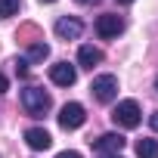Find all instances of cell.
<instances>
[{
  "instance_id": "cell-1",
  "label": "cell",
  "mask_w": 158,
  "mask_h": 158,
  "mask_svg": "<svg viewBox=\"0 0 158 158\" xmlns=\"http://www.w3.org/2000/svg\"><path fill=\"white\" fill-rule=\"evenodd\" d=\"M22 109H25V115H31V118H44V115L53 109V96H50L44 87H25V90H22Z\"/></svg>"
},
{
  "instance_id": "cell-2",
  "label": "cell",
  "mask_w": 158,
  "mask_h": 158,
  "mask_svg": "<svg viewBox=\"0 0 158 158\" xmlns=\"http://www.w3.org/2000/svg\"><path fill=\"white\" fill-rule=\"evenodd\" d=\"M112 121H115V127H121V130L139 127V121H143L139 102H136V99H121V102L112 109Z\"/></svg>"
},
{
  "instance_id": "cell-3",
  "label": "cell",
  "mask_w": 158,
  "mask_h": 158,
  "mask_svg": "<svg viewBox=\"0 0 158 158\" xmlns=\"http://www.w3.org/2000/svg\"><path fill=\"white\" fill-rule=\"evenodd\" d=\"M90 93L96 102H115L118 96V77L115 74H96L93 84H90Z\"/></svg>"
},
{
  "instance_id": "cell-4",
  "label": "cell",
  "mask_w": 158,
  "mask_h": 158,
  "mask_svg": "<svg viewBox=\"0 0 158 158\" xmlns=\"http://www.w3.org/2000/svg\"><path fill=\"white\" fill-rule=\"evenodd\" d=\"M84 121H87V112L81 102H65L59 109V127L62 130H77V127H84Z\"/></svg>"
},
{
  "instance_id": "cell-5",
  "label": "cell",
  "mask_w": 158,
  "mask_h": 158,
  "mask_svg": "<svg viewBox=\"0 0 158 158\" xmlns=\"http://www.w3.org/2000/svg\"><path fill=\"white\" fill-rule=\"evenodd\" d=\"M121 31H124V19H121V16L102 13V16L96 19V34H99L102 40H112V37H118Z\"/></svg>"
},
{
  "instance_id": "cell-6",
  "label": "cell",
  "mask_w": 158,
  "mask_h": 158,
  "mask_svg": "<svg viewBox=\"0 0 158 158\" xmlns=\"http://www.w3.org/2000/svg\"><path fill=\"white\" fill-rule=\"evenodd\" d=\"M50 81H53L56 87H71V84L77 81V68H74L71 62H53V65H50Z\"/></svg>"
},
{
  "instance_id": "cell-7",
  "label": "cell",
  "mask_w": 158,
  "mask_h": 158,
  "mask_svg": "<svg viewBox=\"0 0 158 158\" xmlns=\"http://www.w3.org/2000/svg\"><path fill=\"white\" fill-rule=\"evenodd\" d=\"M124 143H127V139H124L121 133H115V130H112V133H102L99 139H93V149H96L99 155H121Z\"/></svg>"
},
{
  "instance_id": "cell-8",
  "label": "cell",
  "mask_w": 158,
  "mask_h": 158,
  "mask_svg": "<svg viewBox=\"0 0 158 158\" xmlns=\"http://www.w3.org/2000/svg\"><path fill=\"white\" fill-rule=\"evenodd\" d=\"M56 34H59L62 40H77V37L84 34V22L74 19V16H62V19L56 22Z\"/></svg>"
},
{
  "instance_id": "cell-9",
  "label": "cell",
  "mask_w": 158,
  "mask_h": 158,
  "mask_svg": "<svg viewBox=\"0 0 158 158\" xmlns=\"http://www.w3.org/2000/svg\"><path fill=\"white\" fill-rule=\"evenodd\" d=\"M25 143H28V149L44 152V149H50V146H53V136H50L44 127H28V130H25Z\"/></svg>"
},
{
  "instance_id": "cell-10",
  "label": "cell",
  "mask_w": 158,
  "mask_h": 158,
  "mask_svg": "<svg viewBox=\"0 0 158 158\" xmlns=\"http://www.w3.org/2000/svg\"><path fill=\"white\" fill-rule=\"evenodd\" d=\"M106 59V53L99 50V47H93V44H84L81 50H77V65L81 68H93V65H99Z\"/></svg>"
},
{
  "instance_id": "cell-11",
  "label": "cell",
  "mask_w": 158,
  "mask_h": 158,
  "mask_svg": "<svg viewBox=\"0 0 158 158\" xmlns=\"http://www.w3.org/2000/svg\"><path fill=\"white\" fill-rule=\"evenodd\" d=\"M136 155L139 158H158V139H149V136L136 139Z\"/></svg>"
},
{
  "instance_id": "cell-12",
  "label": "cell",
  "mask_w": 158,
  "mask_h": 158,
  "mask_svg": "<svg viewBox=\"0 0 158 158\" xmlns=\"http://www.w3.org/2000/svg\"><path fill=\"white\" fill-rule=\"evenodd\" d=\"M50 56V47L44 44V40H37V44H31L28 47V53H25V62H44Z\"/></svg>"
},
{
  "instance_id": "cell-13",
  "label": "cell",
  "mask_w": 158,
  "mask_h": 158,
  "mask_svg": "<svg viewBox=\"0 0 158 158\" xmlns=\"http://www.w3.org/2000/svg\"><path fill=\"white\" fill-rule=\"evenodd\" d=\"M19 6H22V0H0V19L16 16V13H19Z\"/></svg>"
},
{
  "instance_id": "cell-14",
  "label": "cell",
  "mask_w": 158,
  "mask_h": 158,
  "mask_svg": "<svg viewBox=\"0 0 158 158\" xmlns=\"http://www.w3.org/2000/svg\"><path fill=\"white\" fill-rule=\"evenodd\" d=\"M16 74H19V77L28 74V62H25V59H16Z\"/></svg>"
},
{
  "instance_id": "cell-15",
  "label": "cell",
  "mask_w": 158,
  "mask_h": 158,
  "mask_svg": "<svg viewBox=\"0 0 158 158\" xmlns=\"http://www.w3.org/2000/svg\"><path fill=\"white\" fill-rule=\"evenodd\" d=\"M56 158H84V155H81V152H74V149H65V152H59Z\"/></svg>"
},
{
  "instance_id": "cell-16",
  "label": "cell",
  "mask_w": 158,
  "mask_h": 158,
  "mask_svg": "<svg viewBox=\"0 0 158 158\" xmlns=\"http://www.w3.org/2000/svg\"><path fill=\"white\" fill-rule=\"evenodd\" d=\"M6 90H10V81H6V74H3V71H0V96H3Z\"/></svg>"
},
{
  "instance_id": "cell-17",
  "label": "cell",
  "mask_w": 158,
  "mask_h": 158,
  "mask_svg": "<svg viewBox=\"0 0 158 158\" xmlns=\"http://www.w3.org/2000/svg\"><path fill=\"white\" fill-rule=\"evenodd\" d=\"M149 124H152V130H158V109L149 115Z\"/></svg>"
},
{
  "instance_id": "cell-18",
  "label": "cell",
  "mask_w": 158,
  "mask_h": 158,
  "mask_svg": "<svg viewBox=\"0 0 158 158\" xmlns=\"http://www.w3.org/2000/svg\"><path fill=\"white\" fill-rule=\"evenodd\" d=\"M77 3H84V6H96L99 0H77Z\"/></svg>"
},
{
  "instance_id": "cell-19",
  "label": "cell",
  "mask_w": 158,
  "mask_h": 158,
  "mask_svg": "<svg viewBox=\"0 0 158 158\" xmlns=\"http://www.w3.org/2000/svg\"><path fill=\"white\" fill-rule=\"evenodd\" d=\"M115 3H121V6H130V3H133V0H115Z\"/></svg>"
},
{
  "instance_id": "cell-20",
  "label": "cell",
  "mask_w": 158,
  "mask_h": 158,
  "mask_svg": "<svg viewBox=\"0 0 158 158\" xmlns=\"http://www.w3.org/2000/svg\"><path fill=\"white\" fill-rule=\"evenodd\" d=\"M99 158H121V155H99Z\"/></svg>"
},
{
  "instance_id": "cell-21",
  "label": "cell",
  "mask_w": 158,
  "mask_h": 158,
  "mask_svg": "<svg viewBox=\"0 0 158 158\" xmlns=\"http://www.w3.org/2000/svg\"><path fill=\"white\" fill-rule=\"evenodd\" d=\"M40 3H56V0H40Z\"/></svg>"
},
{
  "instance_id": "cell-22",
  "label": "cell",
  "mask_w": 158,
  "mask_h": 158,
  "mask_svg": "<svg viewBox=\"0 0 158 158\" xmlns=\"http://www.w3.org/2000/svg\"><path fill=\"white\" fill-rule=\"evenodd\" d=\"M155 90H158V77H155Z\"/></svg>"
}]
</instances>
